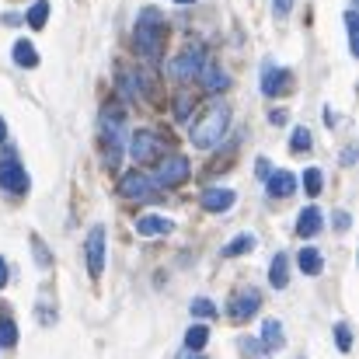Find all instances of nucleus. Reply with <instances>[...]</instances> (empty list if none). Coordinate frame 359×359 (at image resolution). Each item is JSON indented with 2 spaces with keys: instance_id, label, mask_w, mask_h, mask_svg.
Returning <instances> with one entry per match:
<instances>
[{
  "instance_id": "obj_43",
  "label": "nucleus",
  "mask_w": 359,
  "mask_h": 359,
  "mask_svg": "<svg viewBox=\"0 0 359 359\" xmlns=\"http://www.w3.org/2000/svg\"><path fill=\"white\" fill-rule=\"evenodd\" d=\"M175 4H182V7H189V4H196V0H175Z\"/></svg>"
},
{
  "instance_id": "obj_34",
  "label": "nucleus",
  "mask_w": 359,
  "mask_h": 359,
  "mask_svg": "<svg viewBox=\"0 0 359 359\" xmlns=\"http://www.w3.org/2000/svg\"><path fill=\"white\" fill-rule=\"evenodd\" d=\"M332 224H335V231H349V227H353V217H349L346 210H339V213L332 217Z\"/></svg>"
},
{
  "instance_id": "obj_20",
  "label": "nucleus",
  "mask_w": 359,
  "mask_h": 359,
  "mask_svg": "<svg viewBox=\"0 0 359 359\" xmlns=\"http://www.w3.org/2000/svg\"><path fill=\"white\" fill-rule=\"evenodd\" d=\"M269 286H276V290H286L290 286V255H276L272 258V265H269Z\"/></svg>"
},
{
  "instance_id": "obj_33",
  "label": "nucleus",
  "mask_w": 359,
  "mask_h": 359,
  "mask_svg": "<svg viewBox=\"0 0 359 359\" xmlns=\"http://www.w3.org/2000/svg\"><path fill=\"white\" fill-rule=\"evenodd\" d=\"M290 11H293V0H272V14L283 21V18H290Z\"/></svg>"
},
{
  "instance_id": "obj_40",
  "label": "nucleus",
  "mask_w": 359,
  "mask_h": 359,
  "mask_svg": "<svg viewBox=\"0 0 359 359\" xmlns=\"http://www.w3.org/2000/svg\"><path fill=\"white\" fill-rule=\"evenodd\" d=\"M335 122H339V119H335V112H332V109H325V126H328V129H332V126H335Z\"/></svg>"
},
{
  "instance_id": "obj_7",
  "label": "nucleus",
  "mask_w": 359,
  "mask_h": 359,
  "mask_svg": "<svg viewBox=\"0 0 359 359\" xmlns=\"http://www.w3.org/2000/svg\"><path fill=\"white\" fill-rule=\"evenodd\" d=\"M119 196L129 203H154L161 196V189L150 182V175H140V171H129L119 178Z\"/></svg>"
},
{
  "instance_id": "obj_44",
  "label": "nucleus",
  "mask_w": 359,
  "mask_h": 359,
  "mask_svg": "<svg viewBox=\"0 0 359 359\" xmlns=\"http://www.w3.org/2000/svg\"><path fill=\"white\" fill-rule=\"evenodd\" d=\"M192 359H206V356H192Z\"/></svg>"
},
{
  "instance_id": "obj_19",
  "label": "nucleus",
  "mask_w": 359,
  "mask_h": 359,
  "mask_svg": "<svg viewBox=\"0 0 359 359\" xmlns=\"http://www.w3.org/2000/svg\"><path fill=\"white\" fill-rule=\"evenodd\" d=\"M11 56H14V63H18L21 70H35V67H39V53H35V46H32L28 39H18V42L11 46Z\"/></svg>"
},
{
  "instance_id": "obj_32",
  "label": "nucleus",
  "mask_w": 359,
  "mask_h": 359,
  "mask_svg": "<svg viewBox=\"0 0 359 359\" xmlns=\"http://www.w3.org/2000/svg\"><path fill=\"white\" fill-rule=\"evenodd\" d=\"M175 116L182 122H189L192 116V98H189V91H178V102H175Z\"/></svg>"
},
{
  "instance_id": "obj_22",
  "label": "nucleus",
  "mask_w": 359,
  "mask_h": 359,
  "mask_svg": "<svg viewBox=\"0 0 359 359\" xmlns=\"http://www.w3.org/2000/svg\"><path fill=\"white\" fill-rule=\"evenodd\" d=\"M206 342H210V328H206V325H192V328L185 332V349H189V353L206 349Z\"/></svg>"
},
{
  "instance_id": "obj_11",
  "label": "nucleus",
  "mask_w": 359,
  "mask_h": 359,
  "mask_svg": "<svg viewBox=\"0 0 359 359\" xmlns=\"http://www.w3.org/2000/svg\"><path fill=\"white\" fill-rule=\"evenodd\" d=\"M258 307H262V293H258L255 286H244V290H238V293L231 297L227 314H231L234 321H248V318L258 314Z\"/></svg>"
},
{
  "instance_id": "obj_24",
  "label": "nucleus",
  "mask_w": 359,
  "mask_h": 359,
  "mask_svg": "<svg viewBox=\"0 0 359 359\" xmlns=\"http://www.w3.org/2000/svg\"><path fill=\"white\" fill-rule=\"evenodd\" d=\"M255 244H258V238H255V234H238V238L224 248V258H238V255H248V251H255Z\"/></svg>"
},
{
  "instance_id": "obj_1",
  "label": "nucleus",
  "mask_w": 359,
  "mask_h": 359,
  "mask_svg": "<svg viewBox=\"0 0 359 359\" xmlns=\"http://www.w3.org/2000/svg\"><path fill=\"white\" fill-rule=\"evenodd\" d=\"M164 35H168V21L164 11L157 7H143L136 14V28H133V49L143 60H161L164 53Z\"/></svg>"
},
{
  "instance_id": "obj_30",
  "label": "nucleus",
  "mask_w": 359,
  "mask_h": 359,
  "mask_svg": "<svg viewBox=\"0 0 359 359\" xmlns=\"http://www.w3.org/2000/svg\"><path fill=\"white\" fill-rule=\"evenodd\" d=\"M32 251H35V262H39L42 269H49V265H53V255H49L46 241L39 238V234H32Z\"/></svg>"
},
{
  "instance_id": "obj_3",
  "label": "nucleus",
  "mask_w": 359,
  "mask_h": 359,
  "mask_svg": "<svg viewBox=\"0 0 359 359\" xmlns=\"http://www.w3.org/2000/svg\"><path fill=\"white\" fill-rule=\"evenodd\" d=\"M102 147H105V164L116 171L126 154V112L122 105H105L102 109Z\"/></svg>"
},
{
  "instance_id": "obj_12",
  "label": "nucleus",
  "mask_w": 359,
  "mask_h": 359,
  "mask_svg": "<svg viewBox=\"0 0 359 359\" xmlns=\"http://www.w3.org/2000/svg\"><path fill=\"white\" fill-rule=\"evenodd\" d=\"M199 84H203L206 95H220V91L231 88V77H227V70H224L217 60L206 56V63H203V70H199Z\"/></svg>"
},
{
  "instance_id": "obj_27",
  "label": "nucleus",
  "mask_w": 359,
  "mask_h": 359,
  "mask_svg": "<svg viewBox=\"0 0 359 359\" xmlns=\"http://www.w3.org/2000/svg\"><path fill=\"white\" fill-rule=\"evenodd\" d=\"M290 150H293V154L311 150V129H307V126H297V129H293V136H290Z\"/></svg>"
},
{
  "instance_id": "obj_5",
  "label": "nucleus",
  "mask_w": 359,
  "mask_h": 359,
  "mask_svg": "<svg viewBox=\"0 0 359 359\" xmlns=\"http://www.w3.org/2000/svg\"><path fill=\"white\" fill-rule=\"evenodd\" d=\"M0 189L11 192V196H25L32 189V178L25 171V164L14 157V150L7 147V154L0 157Z\"/></svg>"
},
{
  "instance_id": "obj_31",
  "label": "nucleus",
  "mask_w": 359,
  "mask_h": 359,
  "mask_svg": "<svg viewBox=\"0 0 359 359\" xmlns=\"http://www.w3.org/2000/svg\"><path fill=\"white\" fill-rule=\"evenodd\" d=\"M346 32H349V53H359V21H356V11H346Z\"/></svg>"
},
{
  "instance_id": "obj_42",
  "label": "nucleus",
  "mask_w": 359,
  "mask_h": 359,
  "mask_svg": "<svg viewBox=\"0 0 359 359\" xmlns=\"http://www.w3.org/2000/svg\"><path fill=\"white\" fill-rule=\"evenodd\" d=\"M0 143H7V122H4V116H0Z\"/></svg>"
},
{
  "instance_id": "obj_4",
  "label": "nucleus",
  "mask_w": 359,
  "mask_h": 359,
  "mask_svg": "<svg viewBox=\"0 0 359 359\" xmlns=\"http://www.w3.org/2000/svg\"><path fill=\"white\" fill-rule=\"evenodd\" d=\"M189 175H192L189 157H185V154H168V157H161V164H157V171H154L150 182H154L157 189H178Z\"/></svg>"
},
{
  "instance_id": "obj_17",
  "label": "nucleus",
  "mask_w": 359,
  "mask_h": 359,
  "mask_svg": "<svg viewBox=\"0 0 359 359\" xmlns=\"http://www.w3.org/2000/svg\"><path fill=\"white\" fill-rule=\"evenodd\" d=\"M321 227H325V217H321L318 206L300 210V217H297V234L300 238H314V234H321Z\"/></svg>"
},
{
  "instance_id": "obj_9",
  "label": "nucleus",
  "mask_w": 359,
  "mask_h": 359,
  "mask_svg": "<svg viewBox=\"0 0 359 359\" xmlns=\"http://www.w3.org/2000/svg\"><path fill=\"white\" fill-rule=\"evenodd\" d=\"M203 63H206V49H203V46H185V49L178 53V60L171 63V74H175L178 81H199Z\"/></svg>"
},
{
  "instance_id": "obj_41",
  "label": "nucleus",
  "mask_w": 359,
  "mask_h": 359,
  "mask_svg": "<svg viewBox=\"0 0 359 359\" xmlns=\"http://www.w3.org/2000/svg\"><path fill=\"white\" fill-rule=\"evenodd\" d=\"M356 161V150H342V164H353Z\"/></svg>"
},
{
  "instance_id": "obj_28",
  "label": "nucleus",
  "mask_w": 359,
  "mask_h": 359,
  "mask_svg": "<svg viewBox=\"0 0 359 359\" xmlns=\"http://www.w3.org/2000/svg\"><path fill=\"white\" fill-rule=\"evenodd\" d=\"M189 311H192L196 318H217V314H220V311H217V304H213L210 297H196Z\"/></svg>"
},
{
  "instance_id": "obj_13",
  "label": "nucleus",
  "mask_w": 359,
  "mask_h": 359,
  "mask_svg": "<svg viewBox=\"0 0 359 359\" xmlns=\"http://www.w3.org/2000/svg\"><path fill=\"white\" fill-rule=\"evenodd\" d=\"M265 192L272 196V199H290L293 192H297V175L293 171H272L269 178H265Z\"/></svg>"
},
{
  "instance_id": "obj_8",
  "label": "nucleus",
  "mask_w": 359,
  "mask_h": 359,
  "mask_svg": "<svg viewBox=\"0 0 359 359\" xmlns=\"http://www.w3.org/2000/svg\"><path fill=\"white\" fill-rule=\"evenodd\" d=\"M84 255H88V272H91V279H102V272H105V258H109V251H105V227H102V224H95V227L88 231Z\"/></svg>"
},
{
  "instance_id": "obj_6",
  "label": "nucleus",
  "mask_w": 359,
  "mask_h": 359,
  "mask_svg": "<svg viewBox=\"0 0 359 359\" xmlns=\"http://www.w3.org/2000/svg\"><path fill=\"white\" fill-rule=\"evenodd\" d=\"M126 147H129V157H133L136 164L161 161V154H164V140H161V133H154V129H136Z\"/></svg>"
},
{
  "instance_id": "obj_14",
  "label": "nucleus",
  "mask_w": 359,
  "mask_h": 359,
  "mask_svg": "<svg viewBox=\"0 0 359 359\" xmlns=\"http://www.w3.org/2000/svg\"><path fill=\"white\" fill-rule=\"evenodd\" d=\"M199 203H203L206 213H227V210L238 203V192H234V189H206V192L199 196Z\"/></svg>"
},
{
  "instance_id": "obj_29",
  "label": "nucleus",
  "mask_w": 359,
  "mask_h": 359,
  "mask_svg": "<svg viewBox=\"0 0 359 359\" xmlns=\"http://www.w3.org/2000/svg\"><path fill=\"white\" fill-rule=\"evenodd\" d=\"M335 346H339V353H349V349H353V328H349L346 321L335 325Z\"/></svg>"
},
{
  "instance_id": "obj_2",
  "label": "nucleus",
  "mask_w": 359,
  "mask_h": 359,
  "mask_svg": "<svg viewBox=\"0 0 359 359\" xmlns=\"http://www.w3.org/2000/svg\"><path fill=\"white\" fill-rule=\"evenodd\" d=\"M227 129H231V105L227 102H213L196 119V126H192V147L213 150V147H220V140L227 136Z\"/></svg>"
},
{
  "instance_id": "obj_10",
  "label": "nucleus",
  "mask_w": 359,
  "mask_h": 359,
  "mask_svg": "<svg viewBox=\"0 0 359 359\" xmlns=\"http://www.w3.org/2000/svg\"><path fill=\"white\" fill-rule=\"evenodd\" d=\"M290 91H293V74L286 67L265 63L262 67V95L265 98H279V95H290Z\"/></svg>"
},
{
  "instance_id": "obj_35",
  "label": "nucleus",
  "mask_w": 359,
  "mask_h": 359,
  "mask_svg": "<svg viewBox=\"0 0 359 359\" xmlns=\"http://www.w3.org/2000/svg\"><path fill=\"white\" fill-rule=\"evenodd\" d=\"M255 171H258V178H262V182L272 175V168H269V161H265V157H258V161H255Z\"/></svg>"
},
{
  "instance_id": "obj_39",
  "label": "nucleus",
  "mask_w": 359,
  "mask_h": 359,
  "mask_svg": "<svg viewBox=\"0 0 359 359\" xmlns=\"http://www.w3.org/2000/svg\"><path fill=\"white\" fill-rule=\"evenodd\" d=\"M18 21H21L18 11H7V14H4V25H18Z\"/></svg>"
},
{
  "instance_id": "obj_26",
  "label": "nucleus",
  "mask_w": 359,
  "mask_h": 359,
  "mask_svg": "<svg viewBox=\"0 0 359 359\" xmlns=\"http://www.w3.org/2000/svg\"><path fill=\"white\" fill-rule=\"evenodd\" d=\"M0 346L4 349H11V346H18V325H14V318H0Z\"/></svg>"
},
{
  "instance_id": "obj_38",
  "label": "nucleus",
  "mask_w": 359,
  "mask_h": 359,
  "mask_svg": "<svg viewBox=\"0 0 359 359\" xmlns=\"http://www.w3.org/2000/svg\"><path fill=\"white\" fill-rule=\"evenodd\" d=\"M286 119H290V116H286L283 109H279V112H269V122H272V126H286Z\"/></svg>"
},
{
  "instance_id": "obj_18",
  "label": "nucleus",
  "mask_w": 359,
  "mask_h": 359,
  "mask_svg": "<svg viewBox=\"0 0 359 359\" xmlns=\"http://www.w3.org/2000/svg\"><path fill=\"white\" fill-rule=\"evenodd\" d=\"M265 353H276V349H283L286 346V335H283V325L276 321V318H269L265 325H262V342H258Z\"/></svg>"
},
{
  "instance_id": "obj_16",
  "label": "nucleus",
  "mask_w": 359,
  "mask_h": 359,
  "mask_svg": "<svg viewBox=\"0 0 359 359\" xmlns=\"http://www.w3.org/2000/svg\"><path fill=\"white\" fill-rule=\"evenodd\" d=\"M116 81H119V91L126 95V102H140L143 98V77L136 74V70H129V67H119V74H116Z\"/></svg>"
},
{
  "instance_id": "obj_21",
  "label": "nucleus",
  "mask_w": 359,
  "mask_h": 359,
  "mask_svg": "<svg viewBox=\"0 0 359 359\" xmlns=\"http://www.w3.org/2000/svg\"><path fill=\"white\" fill-rule=\"evenodd\" d=\"M297 265H300V272H304V276H321L325 258H321V251H318V248H300Z\"/></svg>"
},
{
  "instance_id": "obj_25",
  "label": "nucleus",
  "mask_w": 359,
  "mask_h": 359,
  "mask_svg": "<svg viewBox=\"0 0 359 359\" xmlns=\"http://www.w3.org/2000/svg\"><path fill=\"white\" fill-rule=\"evenodd\" d=\"M321 189H325V175H321V168H307V171H304V192H307L311 199H318Z\"/></svg>"
},
{
  "instance_id": "obj_15",
  "label": "nucleus",
  "mask_w": 359,
  "mask_h": 359,
  "mask_svg": "<svg viewBox=\"0 0 359 359\" xmlns=\"http://www.w3.org/2000/svg\"><path fill=\"white\" fill-rule=\"evenodd\" d=\"M171 231H175V224L168 217H157V213H147V217L136 220V234L140 238H161V234H171Z\"/></svg>"
},
{
  "instance_id": "obj_36",
  "label": "nucleus",
  "mask_w": 359,
  "mask_h": 359,
  "mask_svg": "<svg viewBox=\"0 0 359 359\" xmlns=\"http://www.w3.org/2000/svg\"><path fill=\"white\" fill-rule=\"evenodd\" d=\"M7 279H11V269H7V258L0 255V290L7 286Z\"/></svg>"
},
{
  "instance_id": "obj_37",
  "label": "nucleus",
  "mask_w": 359,
  "mask_h": 359,
  "mask_svg": "<svg viewBox=\"0 0 359 359\" xmlns=\"http://www.w3.org/2000/svg\"><path fill=\"white\" fill-rule=\"evenodd\" d=\"M241 349H244V353H262V346H258L255 339H241Z\"/></svg>"
},
{
  "instance_id": "obj_23",
  "label": "nucleus",
  "mask_w": 359,
  "mask_h": 359,
  "mask_svg": "<svg viewBox=\"0 0 359 359\" xmlns=\"http://www.w3.org/2000/svg\"><path fill=\"white\" fill-rule=\"evenodd\" d=\"M49 11H53V7H49V0H35V4L28 7V14H25V18H28V25H32L35 32H42V28H46V21H49Z\"/></svg>"
}]
</instances>
